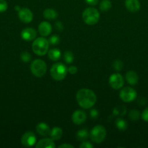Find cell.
<instances>
[{"label": "cell", "instance_id": "d4e9b609", "mask_svg": "<svg viewBox=\"0 0 148 148\" xmlns=\"http://www.w3.org/2000/svg\"><path fill=\"white\" fill-rule=\"evenodd\" d=\"M140 116V112L136 109L131 110L129 114V118L130 119L131 121H137V120L139 119Z\"/></svg>", "mask_w": 148, "mask_h": 148}, {"label": "cell", "instance_id": "4316f807", "mask_svg": "<svg viewBox=\"0 0 148 148\" xmlns=\"http://www.w3.org/2000/svg\"><path fill=\"white\" fill-rule=\"evenodd\" d=\"M20 59L25 63H28L31 60V55L29 52L24 51L20 53Z\"/></svg>", "mask_w": 148, "mask_h": 148}, {"label": "cell", "instance_id": "4fadbf2b", "mask_svg": "<svg viewBox=\"0 0 148 148\" xmlns=\"http://www.w3.org/2000/svg\"><path fill=\"white\" fill-rule=\"evenodd\" d=\"M39 32L40 33L41 36H47L49 35H50L51 32H52V26H51V24L48 22L44 21L41 22L40 24L39 25Z\"/></svg>", "mask_w": 148, "mask_h": 148}, {"label": "cell", "instance_id": "ac0fdd59", "mask_svg": "<svg viewBox=\"0 0 148 148\" xmlns=\"http://www.w3.org/2000/svg\"><path fill=\"white\" fill-rule=\"evenodd\" d=\"M49 136L51 137V139L53 140H58L62 137V130L59 127H55L51 130V132Z\"/></svg>", "mask_w": 148, "mask_h": 148}, {"label": "cell", "instance_id": "603a6c76", "mask_svg": "<svg viewBox=\"0 0 148 148\" xmlns=\"http://www.w3.org/2000/svg\"><path fill=\"white\" fill-rule=\"evenodd\" d=\"M112 7L111 1L110 0H102L100 4V10L102 12H107L110 10Z\"/></svg>", "mask_w": 148, "mask_h": 148}, {"label": "cell", "instance_id": "5bb4252c", "mask_svg": "<svg viewBox=\"0 0 148 148\" xmlns=\"http://www.w3.org/2000/svg\"><path fill=\"white\" fill-rule=\"evenodd\" d=\"M125 6L131 12H136L140 9V2L139 0H126Z\"/></svg>", "mask_w": 148, "mask_h": 148}, {"label": "cell", "instance_id": "e0dca14e", "mask_svg": "<svg viewBox=\"0 0 148 148\" xmlns=\"http://www.w3.org/2000/svg\"><path fill=\"white\" fill-rule=\"evenodd\" d=\"M126 79L131 85H136L139 82V76L134 71H128L126 74Z\"/></svg>", "mask_w": 148, "mask_h": 148}, {"label": "cell", "instance_id": "8d00e7d4", "mask_svg": "<svg viewBox=\"0 0 148 148\" xmlns=\"http://www.w3.org/2000/svg\"><path fill=\"white\" fill-rule=\"evenodd\" d=\"M58 147L59 148H73V146L69 144H62L61 145H59Z\"/></svg>", "mask_w": 148, "mask_h": 148}, {"label": "cell", "instance_id": "3957f363", "mask_svg": "<svg viewBox=\"0 0 148 148\" xmlns=\"http://www.w3.org/2000/svg\"><path fill=\"white\" fill-rule=\"evenodd\" d=\"M82 18L86 24L93 25L98 23L100 20V12L94 7H88L83 12Z\"/></svg>", "mask_w": 148, "mask_h": 148}, {"label": "cell", "instance_id": "836d02e7", "mask_svg": "<svg viewBox=\"0 0 148 148\" xmlns=\"http://www.w3.org/2000/svg\"><path fill=\"white\" fill-rule=\"evenodd\" d=\"M55 28H56L57 30H59V31H61V30H63L64 28L63 24L59 21H57L56 23H55Z\"/></svg>", "mask_w": 148, "mask_h": 148}, {"label": "cell", "instance_id": "7c38bea8", "mask_svg": "<svg viewBox=\"0 0 148 148\" xmlns=\"http://www.w3.org/2000/svg\"><path fill=\"white\" fill-rule=\"evenodd\" d=\"M71 119H72L73 123L76 125H81V124H84L86 120V114L84 111L78 110V111L73 112Z\"/></svg>", "mask_w": 148, "mask_h": 148}, {"label": "cell", "instance_id": "277c9868", "mask_svg": "<svg viewBox=\"0 0 148 148\" xmlns=\"http://www.w3.org/2000/svg\"><path fill=\"white\" fill-rule=\"evenodd\" d=\"M68 72V69L62 63H56L52 65L50 69L51 77L56 81H61L65 79Z\"/></svg>", "mask_w": 148, "mask_h": 148}, {"label": "cell", "instance_id": "e575fe53", "mask_svg": "<svg viewBox=\"0 0 148 148\" xmlns=\"http://www.w3.org/2000/svg\"><path fill=\"white\" fill-rule=\"evenodd\" d=\"M68 71L69 72L70 74H71V75H75V74H76L77 72H78V69H77V67L75 66H71L68 68Z\"/></svg>", "mask_w": 148, "mask_h": 148}, {"label": "cell", "instance_id": "5b68a950", "mask_svg": "<svg viewBox=\"0 0 148 148\" xmlns=\"http://www.w3.org/2000/svg\"><path fill=\"white\" fill-rule=\"evenodd\" d=\"M31 73L37 77H41L46 72V64L41 59H35L30 64Z\"/></svg>", "mask_w": 148, "mask_h": 148}, {"label": "cell", "instance_id": "1f68e13d", "mask_svg": "<svg viewBox=\"0 0 148 148\" xmlns=\"http://www.w3.org/2000/svg\"><path fill=\"white\" fill-rule=\"evenodd\" d=\"M141 117L142 119L146 122H148V107H147L143 111H142V114H141Z\"/></svg>", "mask_w": 148, "mask_h": 148}, {"label": "cell", "instance_id": "8fae6325", "mask_svg": "<svg viewBox=\"0 0 148 148\" xmlns=\"http://www.w3.org/2000/svg\"><path fill=\"white\" fill-rule=\"evenodd\" d=\"M36 36H37V33H36V30L31 28V27L23 29L20 33L22 39H23L26 41H30V40H35Z\"/></svg>", "mask_w": 148, "mask_h": 148}, {"label": "cell", "instance_id": "484cf974", "mask_svg": "<svg viewBox=\"0 0 148 148\" xmlns=\"http://www.w3.org/2000/svg\"><path fill=\"white\" fill-rule=\"evenodd\" d=\"M73 59L74 56L73 53L72 52L69 51H67L65 52V53H64V60L67 64H71L73 62Z\"/></svg>", "mask_w": 148, "mask_h": 148}, {"label": "cell", "instance_id": "30bf717a", "mask_svg": "<svg viewBox=\"0 0 148 148\" xmlns=\"http://www.w3.org/2000/svg\"><path fill=\"white\" fill-rule=\"evenodd\" d=\"M18 17L22 22L25 23H30L33 20V14L28 8H21L18 12Z\"/></svg>", "mask_w": 148, "mask_h": 148}, {"label": "cell", "instance_id": "ffe728a7", "mask_svg": "<svg viewBox=\"0 0 148 148\" xmlns=\"http://www.w3.org/2000/svg\"><path fill=\"white\" fill-rule=\"evenodd\" d=\"M61 56V52L58 49H52L48 51V57L52 61L59 60Z\"/></svg>", "mask_w": 148, "mask_h": 148}, {"label": "cell", "instance_id": "83f0119b", "mask_svg": "<svg viewBox=\"0 0 148 148\" xmlns=\"http://www.w3.org/2000/svg\"><path fill=\"white\" fill-rule=\"evenodd\" d=\"M48 41H49V44L52 45V46H55V45L59 44V42H60V38L57 35H54V36H52L49 38Z\"/></svg>", "mask_w": 148, "mask_h": 148}, {"label": "cell", "instance_id": "d6a6232c", "mask_svg": "<svg viewBox=\"0 0 148 148\" xmlns=\"http://www.w3.org/2000/svg\"><path fill=\"white\" fill-rule=\"evenodd\" d=\"M80 148H92L93 145H91L89 142L84 141L81 145H79Z\"/></svg>", "mask_w": 148, "mask_h": 148}, {"label": "cell", "instance_id": "d590c367", "mask_svg": "<svg viewBox=\"0 0 148 148\" xmlns=\"http://www.w3.org/2000/svg\"><path fill=\"white\" fill-rule=\"evenodd\" d=\"M86 2L88 4H89V5H96V4H97V3H98L99 0H85Z\"/></svg>", "mask_w": 148, "mask_h": 148}, {"label": "cell", "instance_id": "9a60e30c", "mask_svg": "<svg viewBox=\"0 0 148 148\" xmlns=\"http://www.w3.org/2000/svg\"><path fill=\"white\" fill-rule=\"evenodd\" d=\"M36 131H37L38 134L40 135L43 136V137H47L50 134L51 130L49 128V126L46 124V123L41 122L36 125Z\"/></svg>", "mask_w": 148, "mask_h": 148}, {"label": "cell", "instance_id": "d6986e66", "mask_svg": "<svg viewBox=\"0 0 148 148\" xmlns=\"http://www.w3.org/2000/svg\"><path fill=\"white\" fill-rule=\"evenodd\" d=\"M43 16L47 20H54L57 17V12L53 9L48 8L44 11Z\"/></svg>", "mask_w": 148, "mask_h": 148}, {"label": "cell", "instance_id": "2e32d148", "mask_svg": "<svg viewBox=\"0 0 148 148\" xmlns=\"http://www.w3.org/2000/svg\"><path fill=\"white\" fill-rule=\"evenodd\" d=\"M36 148H55L54 140L51 138H44L39 140L36 144Z\"/></svg>", "mask_w": 148, "mask_h": 148}, {"label": "cell", "instance_id": "7a4b0ae2", "mask_svg": "<svg viewBox=\"0 0 148 148\" xmlns=\"http://www.w3.org/2000/svg\"><path fill=\"white\" fill-rule=\"evenodd\" d=\"M49 46V41L44 38L40 37L33 40L32 44V50L38 56H44L48 52Z\"/></svg>", "mask_w": 148, "mask_h": 148}, {"label": "cell", "instance_id": "f546056e", "mask_svg": "<svg viewBox=\"0 0 148 148\" xmlns=\"http://www.w3.org/2000/svg\"><path fill=\"white\" fill-rule=\"evenodd\" d=\"M7 3L5 0H0V12H4L7 10Z\"/></svg>", "mask_w": 148, "mask_h": 148}, {"label": "cell", "instance_id": "44dd1931", "mask_svg": "<svg viewBox=\"0 0 148 148\" xmlns=\"http://www.w3.org/2000/svg\"><path fill=\"white\" fill-rule=\"evenodd\" d=\"M89 137V132L86 129H82L77 132L76 133V138L79 141H84Z\"/></svg>", "mask_w": 148, "mask_h": 148}, {"label": "cell", "instance_id": "74e56055", "mask_svg": "<svg viewBox=\"0 0 148 148\" xmlns=\"http://www.w3.org/2000/svg\"><path fill=\"white\" fill-rule=\"evenodd\" d=\"M15 10L19 12L20 10V9H21V7H19V6H15Z\"/></svg>", "mask_w": 148, "mask_h": 148}, {"label": "cell", "instance_id": "cb8c5ba5", "mask_svg": "<svg viewBox=\"0 0 148 148\" xmlns=\"http://www.w3.org/2000/svg\"><path fill=\"white\" fill-rule=\"evenodd\" d=\"M115 125L120 131H124L127 128V123L123 119H117L115 121Z\"/></svg>", "mask_w": 148, "mask_h": 148}, {"label": "cell", "instance_id": "7402d4cb", "mask_svg": "<svg viewBox=\"0 0 148 148\" xmlns=\"http://www.w3.org/2000/svg\"><path fill=\"white\" fill-rule=\"evenodd\" d=\"M127 112V109L124 106H118L115 107L113 111V114L115 116H124Z\"/></svg>", "mask_w": 148, "mask_h": 148}, {"label": "cell", "instance_id": "ba28073f", "mask_svg": "<svg viewBox=\"0 0 148 148\" xmlns=\"http://www.w3.org/2000/svg\"><path fill=\"white\" fill-rule=\"evenodd\" d=\"M109 85L115 90H119L124 85L123 76L119 73H114L109 77Z\"/></svg>", "mask_w": 148, "mask_h": 148}, {"label": "cell", "instance_id": "6da1fadb", "mask_svg": "<svg viewBox=\"0 0 148 148\" xmlns=\"http://www.w3.org/2000/svg\"><path fill=\"white\" fill-rule=\"evenodd\" d=\"M76 101L81 108L89 109L94 106L96 103L97 96L91 90L82 88L77 92Z\"/></svg>", "mask_w": 148, "mask_h": 148}, {"label": "cell", "instance_id": "9c48e42d", "mask_svg": "<svg viewBox=\"0 0 148 148\" xmlns=\"http://www.w3.org/2000/svg\"><path fill=\"white\" fill-rule=\"evenodd\" d=\"M21 143L26 147H31L36 143V135L32 132H26L21 137Z\"/></svg>", "mask_w": 148, "mask_h": 148}, {"label": "cell", "instance_id": "f1b7e54d", "mask_svg": "<svg viewBox=\"0 0 148 148\" xmlns=\"http://www.w3.org/2000/svg\"><path fill=\"white\" fill-rule=\"evenodd\" d=\"M123 66V63L121 60H119V59H116L113 62V69H115L116 71H120L121 70Z\"/></svg>", "mask_w": 148, "mask_h": 148}, {"label": "cell", "instance_id": "4dcf8cb0", "mask_svg": "<svg viewBox=\"0 0 148 148\" xmlns=\"http://www.w3.org/2000/svg\"><path fill=\"white\" fill-rule=\"evenodd\" d=\"M89 116H90V117H91V118L92 119L95 120L96 119L98 118V116H99V111H97V109H91V111H90Z\"/></svg>", "mask_w": 148, "mask_h": 148}, {"label": "cell", "instance_id": "8992f818", "mask_svg": "<svg viewBox=\"0 0 148 148\" xmlns=\"http://www.w3.org/2000/svg\"><path fill=\"white\" fill-rule=\"evenodd\" d=\"M107 132H106L105 128L102 125L95 126L90 132V138L94 143L100 144L102 142L104 141L106 137Z\"/></svg>", "mask_w": 148, "mask_h": 148}, {"label": "cell", "instance_id": "52a82bcc", "mask_svg": "<svg viewBox=\"0 0 148 148\" xmlns=\"http://www.w3.org/2000/svg\"><path fill=\"white\" fill-rule=\"evenodd\" d=\"M119 95H120V98L123 102L130 103L136 99L137 93L133 88L126 87L120 90Z\"/></svg>", "mask_w": 148, "mask_h": 148}]
</instances>
